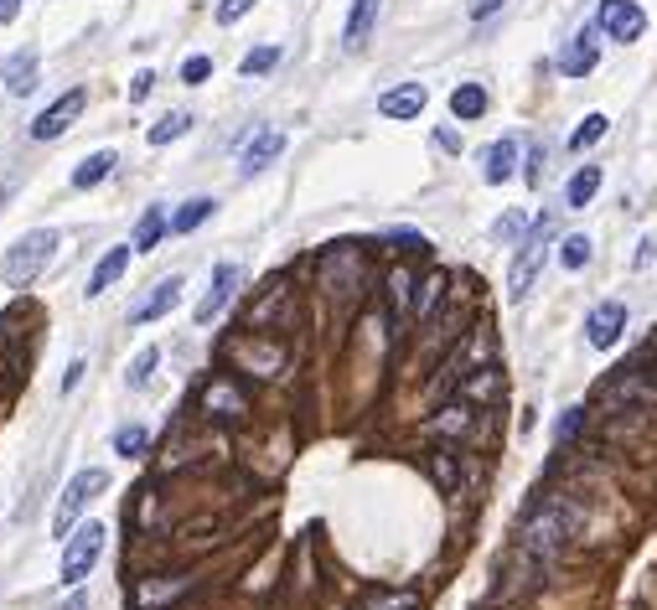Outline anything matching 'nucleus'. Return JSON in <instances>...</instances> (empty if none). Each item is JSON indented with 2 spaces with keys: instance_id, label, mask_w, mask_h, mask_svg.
<instances>
[{
  "instance_id": "20",
  "label": "nucleus",
  "mask_w": 657,
  "mask_h": 610,
  "mask_svg": "<svg viewBox=\"0 0 657 610\" xmlns=\"http://www.w3.org/2000/svg\"><path fill=\"white\" fill-rule=\"evenodd\" d=\"M471 419H476V414H471V404H466V399H456L451 409H440V419H430V424H425V435H435V440H461V435L471 430Z\"/></svg>"
},
{
  "instance_id": "2",
  "label": "nucleus",
  "mask_w": 657,
  "mask_h": 610,
  "mask_svg": "<svg viewBox=\"0 0 657 610\" xmlns=\"http://www.w3.org/2000/svg\"><path fill=\"white\" fill-rule=\"evenodd\" d=\"M57 254V228H32V233H21L6 259H0V285L6 290H32L42 280V269L52 264Z\"/></svg>"
},
{
  "instance_id": "9",
  "label": "nucleus",
  "mask_w": 657,
  "mask_h": 610,
  "mask_svg": "<svg viewBox=\"0 0 657 610\" xmlns=\"http://www.w3.org/2000/svg\"><path fill=\"white\" fill-rule=\"evenodd\" d=\"M601 26H580V32L564 42V52H559V73L564 78H585V73H595V63H601Z\"/></svg>"
},
{
  "instance_id": "45",
  "label": "nucleus",
  "mask_w": 657,
  "mask_h": 610,
  "mask_svg": "<svg viewBox=\"0 0 657 610\" xmlns=\"http://www.w3.org/2000/svg\"><path fill=\"white\" fill-rule=\"evenodd\" d=\"M435 145H440V150H461V140H456V130H435Z\"/></svg>"
},
{
  "instance_id": "19",
  "label": "nucleus",
  "mask_w": 657,
  "mask_h": 610,
  "mask_svg": "<svg viewBox=\"0 0 657 610\" xmlns=\"http://www.w3.org/2000/svg\"><path fill=\"white\" fill-rule=\"evenodd\" d=\"M130 254H135V243H125V249H109V254L94 264V274H88V290H83V295H104L119 274L130 269Z\"/></svg>"
},
{
  "instance_id": "36",
  "label": "nucleus",
  "mask_w": 657,
  "mask_h": 610,
  "mask_svg": "<svg viewBox=\"0 0 657 610\" xmlns=\"http://www.w3.org/2000/svg\"><path fill=\"white\" fill-rule=\"evenodd\" d=\"M213 78V57H187L182 63V83H207Z\"/></svg>"
},
{
  "instance_id": "37",
  "label": "nucleus",
  "mask_w": 657,
  "mask_h": 610,
  "mask_svg": "<svg viewBox=\"0 0 657 610\" xmlns=\"http://www.w3.org/2000/svg\"><path fill=\"white\" fill-rule=\"evenodd\" d=\"M580 430H585V409H564V419H559V445H570Z\"/></svg>"
},
{
  "instance_id": "46",
  "label": "nucleus",
  "mask_w": 657,
  "mask_h": 610,
  "mask_svg": "<svg viewBox=\"0 0 657 610\" xmlns=\"http://www.w3.org/2000/svg\"><path fill=\"white\" fill-rule=\"evenodd\" d=\"M652 378H657V362H652Z\"/></svg>"
},
{
  "instance_id": "21",
  "label": "nucleus",
  "mask_w": 657,
  "mask_h": 610,
  "mask_svg": "<svg viewBox=\"0 0 657 610\" xmlns=\"http://www.w3.org/2000/svg\"><path fill=\"white\" fill-rule=\"evenodd\" d=\"M166 228H171V218H166V207H156V202H151V207H145V212H140V223H135V238H130V243H135V254H151V249H156V243L166 238Z\"/></svg>"
},
{
  "instance_id": "39",
  "label": "nucleus",
  "mask_w": 657,
  "mask_h": 610,
  "mask_svg": "<svg viewBox=\"0 0 657 610\" xmlns=\"http://www.w3.org/2000/svg\"><path fill=\"white\" fill-rule=\"evenodd\" d=\"M523 181H528V187H539V181H544V145H533V150H528V171H523Z\"/></svg>"
},
{
  "instance_id": "27",
  "label": "nucleus",
  "mask_w": 657,
  "mask_h": 610,
  "mask_svg": "<svg viewBox=\"0 0 657 610\" xmlns=\"http://www.w3.org/2000/svg\"><path fill=\"white\" fill-rule=\"evenodd\" d=\"M156 368H161V347H145V352H135V362H130V373H125V388H145L156 378Z\"/></svg>"
},
{
  "instance_id": "23",
  "label": "nucleus",
  "mask_w": 657,
  "mask_h": 610,
  "mask_svg": "<svg viewBox=\"0 0 657 610\" xmlns=\"http://www.w3.org/2000/svg\"><path fill=\"white\" fill-rule=\"evenodd\" d=\"M213 212H218L213 197H192V202H182V207L171 212V233H197L207 218H213Z\"/></svg>"
},
{
  "instance_id": "7",
  "label": "nucleus",
  "mask_w": 657,
  "mask_h": 610,
  "mask_svg": "<svg viewBox=\"0 0 657 610\" xmlns=\"http://www.w3.org/2000/svg\"><path fill=\"white\" fill-rule=\"evenodd\" d=\"M595 26L611 37V42H637L647 32V11L637 6V0H601V16H595Z\"/></svg>"
},
{
  "instance_id": "38",
  "label": "nucleus",
  "mask_w": 657,
  "mask_h": 610,
  "mask_svg": "<svg viewBox=\"0 0 657 610\" xmlns=\"http://www.w3.org/2000/svg\"><path fill=\"white\" fill-rule=\"evenodd\" d=\"M430 471H435V481H440V486H456V461H451V455H445V450H435Z\"/></svg>"
},
{
  "instance_id": "5",
  "label": "nucleus",
  "mask_w": 657,
  "mask_h": 610,
  "mask_svg": "<svg viewBox=\"0 0 657 610\" xmlns=\"http://www.w3.org/2000/svg\"><path fill=\"white\" fill-rule=\"evenodd\" d=\"M104 523H83L78 533H68V543H63V585H83L88 579V569L99 564V554H104Z\"/></svg>"
},
{
  "instance_id": "42",
  "label": "nucleus",
  "mask_w": 657,
  "mask_h": 610,
  "mask_svg": "<svg viewBox=\"0 0 657 610\" xmlns=\"http://www.w3.org/2000/svg\"><path fill=\"white\" fill-rule=\"evenodd\" d=\"M492 233H497V238H518V233H523V218H518V212H507V218H502Z\"/></svg>"
},
{
  "instance_id": "43",
  "label": "nucleus",
  "mask_w": 657,
  "mask_h": 610,
  "mask_svg": "<svg viewBox=\"0 0 657 610\" xmlns=\"http://www.w3.org/2000/svg\"><path fill=\"white\" fill-rule=\"evenodd\" d=\"M83 373H88V362H83V357H78V362H68V373H63V393H73Z\"/></svg>"
},
{
  "instance_id": "25",
  "label": "nucleus",
  "mask_w": 657,
  "mask_h": 610,
  "mask_svg": "<svg viewBox=\"0 0 657 610\" xmlns=\"http://www.w3.org/2000/svg\"><path fill=\"white\" fill-rule=\"evenodd\" d=\"M451 114L456 119H482L487 114V88L482 83H461L451 94Z\"/></svg>"
},
{
  "instance_id": "3",
  "label": "nucleus",
  "mask_w": 657,
  "mask_h": 610,
  "mask_svg": "<svg viewBox=\"0 0 657 610\" xmlns=\"http://www.w3.org/2000/svg\"><path fill=\"white\" fill-rule=\"evenodd\" d=\"M549 243H554V218H539V223L528 228V238L518 243L513 269H507V295H513V300H528L533 280H539V269L549 259Z\"/></svg>"
},
{
  "instance_id": "16",
  "label": "nucleus",
  "mask_w": 657,
  "mask_h": 610,
  "mask_svg": "<svg viewBox=\"0 0 657 610\" xmlns=\"http://www.w3.org/2000/svg\"><path fill=\"white\" fill-rule=\"evenodd\" d=\"M513 176H518V140L502 135L497 145H487V156H482V181L502 187V181H513Z\"/></svg>"
},
{
  "instance_id": "34",
  "label": "nucleus",
  "mask_w": 657,
  "mask_h": 610,
  "mask_svg": "<svg viewBox=\"0 0 657 610\" xmlns=\"http://www.w3.org/2000/svg\"><path fill=\"white\" fill-rule=\"evenodd\" d=\"M414 605H420V595H368V610H414Z\"/></svg>"
},
{
  "instance_id": "33",
  "label": "nucleus",
  "mask_w": 657,
  "mask_h": 610,
  "mask_svg": "<svg viewBox=\"0 0 657 610\" xmlns=\"http://www.w3.org/2000/svg\"><path fill=\"white\" fill-rule=\"evenodd\" d=\"M249 11H254V0H218L213 16H218V26H233V21H244Z\"/></svg>"
},
{
  "instance_id": "29",
  "label": "nucleus",
  "mask_w": 657,
  "mask_h": 610,
  "mask_svg": "<svg viewBox=\"0 0 657 610\" xmlns=\"http://www.w3.org/2000/svg\"><path fill=\"white\" fill-rule=\"evenodd\" d=\"M606 125H611V119H606V114H585V119H580V125H575V135H570V150H575V156H585V150H590L595 140H601V135H606Z\"/></svg>"
},
{
  "instance_id": "40",
  "label": "nucleus",
  "mask_w": 657,
  "mask_h": 610,
  "mask_svg": "<svg viewBox=\"0 0 657 610\" xmlns=\"http://www.w3.org/2000/svg\"><path fill=\"white\" fill-rule=\"evenodd\" d=\"M151 88H156V73H151V68L135 73V78H130V104H140L145 94H151Z\"/></svg>"
},
{
  "instance_id": "35",
  "label": "nucleus",
  "mask_w": 657,
  "mask_h": 610,
  "mask_svg": "<svg viewBox=\"0 0 657 610\" xmlns=\"http://www.w3.org/2000/svg\"><path fill=\"white\" fill-rule=\"evenodd\" d=\"M409 269H394V274H388V300H394L399 305V311H404V305H409Z\"/></svg>"
},
{
  "instance_id": "14",
  "label": "nucleus",
  "mask_w": 657,
  "mask_h": 610,
  "mask_svg": "<svg viewBox=\"0 0 657 610\" xmlns=\"http://www.w3.org/2000/svg\"><path fill=\"white\" fill-rule=\"evenodd\" d=\"M176 300H182V280H176V274H171V280H161L151 295H145L140 305H135V311H130V326H151V321H161V316H171L176 311Z\"/></svg>"
},
{
  "instance_id": "18",
  "label": "nucleus",
  "mask_w": 657,
  "mask_h": 610,
  "mask_svg": "<svg viewBox=\"0 0 657 610\" xmlns=\"http://www.w3.org/2000/svg\"><path fill=\"white\" fill-rule=\"evenodd\" d=\"M378 6H383V0H352V11H347V26H342V42H347V52L368 47L373 26H378Z\"/></svg>"
},
{
  "instance_id": "11",
  "label": "nucleus",
  "mask_w": 657,
  "mask_h": 610,
  "mask_svg": "<svg viewBox=\"0 0 657 610\" xmlns=\"http://www.w3.org/2000/svg\"><path fill=\"white\" fill-rule=\"evenodd\" d=\"M621 331H626V305L621 300H601L585 316V337H590V347H601V352L621 342Z\"/></svg>"
},
{
  "instance_id": "8",
  "label": "nucleus",
  "mask_w": 657,
  "mask_h": 610,
  "mask_svg": "<svg viewBox=\"0 0 657 610\" xmlns=\"http://www.w3.org/2000/svg\"><path fill=\"white\" fill-rule=\"evenodd\" d=\"M83 104H88V94L83 88H68L63 99H52L37 119H32V140H57L68 125H78V114H83Z\"/></svg>"
},
{
  "instance_id": "6",
  "label": "nucleus",
  "mask_w": 657,
  "mask_h": 610,
  "mask_svg": "<svg viewBox=\"0 0 657 610\" xmlns=\"http://www.w3.org/2000/svg\"><path fill=\"white\" fill-rule=\"evenodd\" d=\"M197 409L207 419H244L249 414V388L233 383V378H207L197 393Z\"/></svg>"
},
{
  "instance_id": "15",
  "label": "nucleus",
  "mask_w": 657,
  "mask_h": 610,
  "mask_svg": "<svg viewBox=\"0 0 657 610\" xmlns=\"http://www.w3.org/2000/svg\"><path fill=\"white\" fill-rule=\"evenodd\" d=\"M425 104H430L425 83H399V88H388V94L378 99V114L383 119H420Z\"/></svg>"
},
{
  "instance_id": "30",
  "label": "nucleus",
  "mask_w": 657,
  "mask_h": 610,
  "mask_svg": "<svg viewBox=\"0 0 657 610\" xmlns=\"http://www.w3.org/2000/svg\"><path fill=\"white\" fill-rule=\"evenodd\" d=\"M440 300H445V274H430V280L420 285V300H414V321L425 326V321L435 316V305H440Z\"/></svg>"
},
{
  "instance_id": "31",
  "label": "nucleus",
  "mask_w": 657,
  "mask_h": 610,
  "mask_svg": "<svg viewBox=\"0 0 657 610\" xmlns=\"http://www.w3.org/2000/svg\"><path fill=\"white\" fill-rule=\"evenodd\" d=\"M590 254H595V243H590L585 233H570V238L559 243V264H564V269H585Z\"/></svg>"
},
{
  "instance_id": "1",
  "label": "nucleus",
  "mask_w": 657,
  "mask_h": 610,
  "mask_svg": "<svg viewBox=\"0 0 657 610\" xmlns=\"http://www.w3.org/2000/svg\"><path fill=\"white\" fill-rule=\"evenodd\" d=\"M580 528V507L575 502H564V497H544V502H533V512L523 517V528H518V548L528 559H559V548L575 538Z\"/></svg>"
},
{
  "instance_id": "4",
  "label": "nucleus",
  "mask_w": 657,
  "mask_h": 610,
  "mask_svg": "<svg viewBox=\"0 0 657 610\" xmlns=\"http://www.w3.org/2000/svg\"><path fill=\"white\" fill-rule=\"evenodd\" d=\"M109 492V471H99V466H88V471H78L73 481H68V492H63V502H57V517H52V533L68 543V533H73V517L94 502V497H104Z\"/></svg>"
},
{
  "instance_id": "22",
  "label": "nucleus",
  "mask_w": 657,
  "mask_h": 610,
  "mask_svg": "<svg viewBox=\"0 0 657 610\" xmlns=\"http://www.w3.org/2000/svg\"><path fill=\"white\" fill-rule=\"evenodd\" d=\"M114 166H119V156H114V150H94V156H83V161H78V171H73V192L99 187V181H104Z\"/></svg>"
},
{
  "instance_id": "41",
  "label": "nucleus",
  "mask_w": 657,
  "mask_h": 610,
  "mask_svg": "<svg viewBox=\"0 0 657 610\" xmlns=\"http://www.w3.org/2000/svg\"><path fill=\"white\" fill-rule=\"evenodd\" d=\"M507 6V0H471V21H487V16H497Z\"/></svg>"
},
{
  "instance_id": "26",
  "label": "nucleus",
  "mask_w": 657,
  "mask_h": 610,
  "mask_svg": "<svg viewBox=\"0 0 657 610\" xmlns=\"http://www.w3.org/2000/svg\"><path fill=\"white\" fill-rule=\"evenodd\" d=\"M192 125H197V119H192L187 109H171L166 119H156V125H151V135H145V140H151V145H171V140H182Z\"/></svg>"
},
{
  "instance_id": "17",
  "label": "nucleus",
  "mask_w": 657,
  "mask_h": 610,
  "mask_svg": "<svg viewBox=\"0 0 657 610\" xmlns=\"http://www.w3.org/2000/svg\"><path fill=\"white\" fill-rule=\"evenodd\" d=\"M228 352H233L238 362H249V373H254V362H259V378H275V368L285 362V352H280L275 342H264V337H238Z\"/></svg>"
},
{
  "instance_id": "44",
  "label": "nucleus",
  "mask_w": 657,
  "mask_h": 610,
  "mask_svg": "<svg viewBox=\"0 0 657 610\" xmlns=\"http://www.w3.org/2000/svg\"><path fill=\"white\" fill-rule=\"evenodd\" d=\"M21 16V0H0V26H11Z\"/></svg>"
},
{
  "instance_id": "10",
  "label": "nucleus",
  "mask_w": 657,
  "mask_h": 610,
  "mask_svg": "<svg viewBox=\"0 0 657 610\" xmlns=\"http://www.w3.org/2000/svg\"><path fill=\"white\" fill-rule=\"evenodd\" d=\"M285 150V135L280 130H254L244 145H238V176H259L264 166H275Z\"/></svg>"
},
{
  "instance_id": "12",
  "label": "nucleus",
  "mask_w": 657,
  "mask_h": 610,
  "mask_svg": "<svg viewBox=\"0 0 657 610\" xmlns=\"http://www.w3.org/2000/svg\"><path fill=\"white\" fill-rule=\"evenodd\" d=\"M233 290H238V264H218V269H213V285H207V295L197 300L192 321H197V326H213V321H218V311L233 300Z\"/></svg>"
},
{
  "instance_id": "28",
  "label": "nucleus",
  "mask_w": 657,
  "mask_h": 610,
  "mask_svg": "<svg viewBox=\"0 0 657 610\" xmlns=\"http://www.w3.org/2000/svg\"><path fill=\"white\" fill-rule=\"evenodd\" d=\"M145 450H151V430H145V424H125V430L114 435V455H130V461H140Z\"/></svg>"
},
{
  "instance_id": "32",
  "label": "nucleus",
  "mask_w": 657,
  "mask_h": 610,
  "mask_svg": "<svg viewBox=\"0 0 657 610\" xmlns=\"http://www.w3.org/2000/svg\"><path fill=\"white\" fill-rule=\"evenodd\" d=\"M275 63H280V47H254L244 63H238V73H244V78H259V73H270Z\"/></svg>"
},
{
  "instance_id": "24",
  "label": "nucleus",
  "mask_w": 657,
  "mask_h": 610,
  "mask_svg": "<svg viewBox=\"0 0 657 610\" xmlns=\"http://www.w3.org/2000/svg\"><path fill=\"white\" fill-rule=\"evenodd\" d=\"M595 192H601V166H580L564 187V207H590Z\"/></svg>"
},
{
  "instance_id": "13",
  "label": "nucleus",
  "mask_w": 657,
  "mask_h": 610,
  "mask_svg": "<svg viewBox=\"0 0 657 610\" xmlns=\"http://www.w3.org/2000/svg\"><path fill=\"white\" fill-rule=\"evenodd\" d=\"M37 73H42V57H37V52H26V47L0 57V83H6L16 99H26V94L37 88Z\"/></svg>"
}]
</instances>
